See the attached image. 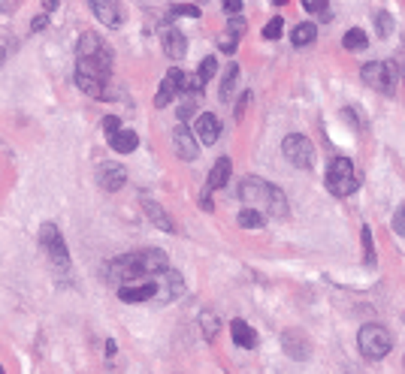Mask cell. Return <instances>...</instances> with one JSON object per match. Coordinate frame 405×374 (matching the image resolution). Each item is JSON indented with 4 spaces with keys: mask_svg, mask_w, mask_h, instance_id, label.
Instances as JSON below:
<instances>
[{
    "mask_svg": "<svg viewBox=\"0 0 405 374\" xmlns=\"http://www.w3.org/2000/svg\"><path fill=\"white\" fill-rule=\"evenodd\" d=\"M230 157H218L215 160V166H212V173H209V181H206V190H221V187H227V181H230Z\"/></svg>",
    "mask_w": 405,
    "mask_h": 374,
    "instance_id": "17",
    "label": "cell"
},
{
    "mask_svg": "<svg viewBox=\"0 0 405 374\" xmlns=\"http://www.w3.org/2000/svg\"><path fill=\"white\" fill-rule=\"evenodd\" d=\"M46 25H49V15H37L34 22H30V30H46Z\"/></svg>",
    "mask_w": 405,
    "mask_h": 374,
    "instance_id": "39",
    "label": "cell"
},
{
    "mask_svg": "<svg viewBox=\"0 0 405 374\" xmlns=\"http://www.w3.org/2000/svg\"><path fill=\"white\" fill-rule=\"evenodd\" d=\"M127 181V173L121 163H100L97 166V185L106 190V194H115V190L124 187Z\"/></svg>",
    "mask_w": 405,
    "mask_h": 374,
    "instance_id": "11",
    "label": "cell"
},
{
    "mask_svg": "<svg viewBox=\"0 0 405 374\" xmlns=\"http://www.w3.org/2000/svg\"><path fill=\"white\" fill-rule=\"evenodd\" d=\"M342 46L348 48V52H363V48L369 46V36H366V30L363 27H351L345 36H342Z\"/></svg>",
    "mask_w": 405,
    "mask_h": 374,
    "instance_id": "22",
    "label": "cell"
},
{
    "mask_svg": "<svg viewBox=\"0 0 405 374\" xmlns=\"http://www.w3.org/2000/svg\"><path fill=\"white\" fill-rule=\"evenodd\" d=\"M363 73V82H366L369 88L381 91V94H397V82H399V73L393 64H384V60H372V64H366L360 69Z\"/></svg>",
    "mask_w": 405,
    "mask_h": 374,
    "instance_id": "5",
    "label": "cell"
},
{
    "mask_svg": "<svg viewBox=\"0 0 405 374\" xmlns=\"http://www.w3.org/2000/svg\"><path fill=\"white\" fill-rule=\"evenodd\" d=\"M202 88H206V82H202L200 76H188V73H185V85H181V91H185V94H200Z\"/></svg>",
    "mask_w": 405,
    "mask_h": 374,
    "instance_id": "29",
    "label": "cell"
},
{
    "mask_svg": "<svg viewBox=\"0 0 405 374\" xmlns=\"http://www.w3.org/2000/svg\"><path fill=\"white\" fill-rule=\"evenodd\" d=\"M143 208H146V215H148V220L155 227H160V229H167V232H173L176 227H173V220L167 218V211L158 206V202H151V199H143Z\"/></svg>",
    "mask_w": 405,
    "mask_h": 374,
    "instance_id": "21",
    "label": "cell"
},
{
    "mask_svg": "<svg viewBox=\"0 0 405 374\" xmlns=\"http://www.w3.org/2000/svg\"><path fill=\"white\" fill-rule=\"evenodd\" d=\"M39 245H43L49 260H52L58 269H70V254H67L64 236H60V229L55 224H43V229H39Z\"/></svg>",
    "mask_w": 405,
    "mask_h": 374,
    "instance_id": "7",
    "label": "cell"
},
{
    "mask_svg": "<svg viewBox=\"0 0 405 374\" xmlns=\"http://www.w3.org/2000/svg\"><path fill=\"white\" fill-rule=\"evenodd\" d=\"M173 145H176V154H179L181 160H194V157L200 154V148H197V136L191 133V130H188L185 124H179V127L173 130Z\"/></svg>",
    "mask_w": 405,
    "mask_h": 374,
    "instance_id": "14",
    "label": "cell"
},
{
    "mask_svg": "<svg viewBox=\"0 0 405 374\" xmlns=\"http://www.w3.org/2000/svg\"><path fill=\"white\" fill-rule=\"evenodd\" d=\"M215 73H218V60L212 58V55H209V58H202V60H200V69H197V76L202 79V82H209V79L215 76Z\"/></svg>",
    "mask_w": 405,
    "mask_h": 374,
    "instance_id": "25",
    "label": "cell"
},
{
    "mask_svg": "<svg viewBox=\"0 0 405 374\" xmlns=\"http://www.w3.org/2000/svg\"><path fill=\"white\" fill-rule=\"evenodd\" d=\"M109 145H112L118 154H130V151H136L139 136L134 133V130H124V127H121L115 136H109Z\"/></svg>",
    "mask_w": 405,
    "mask_h": 374,
    "instance_id": "19",
    "label": "cell"
},
{
    "mask_svg": "<svg viewBox=\"0 0 405 374\" xmlns=\"http://www.w3.org/2000/svg\"><path fill=\"white\" fill-rule=\"evenodd\" d=\"M357 347L363 353V359H384L393 347V338H390L387 326H381V323H366L357 335Z\"/></svg>",
    "mask_w": 405,
    "mask_h": 374,
    "instance_id": "4",
    "label": "cell"
},
{
    "mask_svg": "<svg viewBox=\"0 0 405 374\" xmlns=\"http://www.w3.org/2000/svg\"><path fill=\"white\" fill-rule=\"evenodd\" d=\"M302 9H309V13H323V9H327V0H302Z\"/></svg>",
    "mask_w": 405,
    "mask_h": 374,
    "instance_id": "35",
    "label": "cell"
},
{
    "mask_svg": "<svg viewBox=\"0 0 405 374\" xmlns=\"http://www.w3.org/2000/svg\"><path fill=\"white\" fill-rule=\"evenodd\" d=\"M221 6H224V13H227V15L242 13V0H221Z\"/></svg>",
    "mask_w": 405,
    "mask_h": 374,
    "instance_id": "36",
    "label": "cell"
},
{
    "mask_svg": "<svg viewBox=\"0 0 405 374\" xmlns=\"http://www.w3.org/2000/svg\"><path fill=\"white\" fill-rule=\"evenodd\" d=\"M181 290H185V281H181V275L176 269H164V272H158V299L160 302H169V299H176L181 296Z\"/></svg>",
    "mask_w": 405,
    "mask_h": 374,
    "instance_id": "12",
    "label": "cell"
},
{
    "mask_svg": "<svg viewBox=\"0 0 405 374\" xmlns=\"http://www.w3.org/2000/svg\"><path fill=\"white\" fill-rule=\"evenodd\" d=\"M315 36H318V25H315V22H302V25L293 27L290 43L297 46V48H302V46H311V43H315Z\"/></svg>",
    "mask_w": 405,
    "mask_h": 374,
    "instance_id": "20",
    "label": "cell"
},
{
    "mask_svg": "<svg viewBox=\"0 0 405 374\" xmlns=\"http://www.w3.org/2000/svg\"><path fill=\"white\" fill-rule=\"evenodd\" d=\"M363 257H366V266H372L375 262V245H372V229L369 227H363Z\"/></svg>",
    "mask_w": 405,
    "mask_h": 374,
    "instance_id": "26",
    "label": "cell"
},
{
    "mask_svg": "<svg viewBox=\"0 0 405 374\" xmlns=\"http://www.w3.org/2000/svg\"><path fill=\"white\" fill-rule=\"evenodd\" d=\"M281 151H285L290 166H297V169H311V166H315V148H311V142L306 136H300V133L285 136Z\"/></svg>",
    "mask_w": 405,
    "mask_h": 374,
    "instance_id": "6",
    "label": "cell"
},
{
    "mask_svg": "<svg viewBox=\"0 0 405 374\" xmlns=\"http://www.w3.org/2000/svg\"><path fill=\"white\" fill-rule=\"evenodd\" d=\"M160 39H164V52L173 58V60H179V58L188 55V39H185V34H181V30H176V27H164Z\"/></svg>",
    "mask_w": 405,
    "mask_h": 374,
    "instance_id": "16",
    "label": "cell"
},
{
    "mask_svg": "<svg viewBox=\"0 0 405 374\" xmlns=\"http://www.w3.org/2000/svg\"><path fill=\"white\" fill-rule=\"evenodd\" d=\"M194 136H197V142H202V145H215V139L221 136V121H218V115L202 112V115L194 121Z\"/></svg>",
    "mask_w": 405,
    "mask_h": 374,
    "instance_id": "13",
    "label": "cell"
},
{
    "mask_svg": "<svg viewBox=\"0 0 405 374\" xmlns=\"http://www.w3.org/2000/svg\"><path fill=\"white\" fill-rule=\"evenodd\" d=\"M118 130H121V118H115V115L103 118V133H106V136H115Z\"/></svg>",
    "mask_w": 405,
    "mask_h": 374,
    "instance_id": "33",
    "label": "cell"
},
{
    "mask_svg": "<svg viewBox=\"0 0 405 374\" xmlns=\"http://www.w3.org/2000/svg\"><path fill=\"white\" fill-rule=\"evenodd\" d=\"M227 25H230V36H233V39H239L242 34H245V22H242L239 15H236V18H230Z\"/></svg>",
    "mask_w": 405,
    "mask_h": 374,
    "instance_id": "34",
    "label": "cell"
},
{
    "mask_svg": "<svg viewBox=\"0 0 405 374\" xmlns=\"http://www.w3.org/2000/svg\"><path fill=\"white\" fill-rule=\"evenodd\" d=\"M194 109H197V100H194V97H188L185 103L179 106V121H188L191 115H194Z\"/></svg>",
    "mask_w": 405,
    "mask_h": 374,
    "instance_id": "32",
    "label": "cell"
},
{
    "mask_svg": "<svg viewBox=\"0 0 405 374\" xmlns=\"http://www.w3.org/2000/svg\"><path fill=\"white\" fill-rule=\"evenodd\" d=\"M230 332H233V341H236L239 347H257V332L248 326L245 320H233L230 323Z\"/></svg>",
    "mask_w": 405,
    "mask_h": 374,
    "instance_id": "18",
    "label": "cell"
},
{
    "mask_svg": "<svg viewBox=\"0 0 405 374\" xmlns=\"http://www.w3.org/2000/svg\"><path fill=\"white\" fill-rule=\"evenodd\" d=\"M360 173L354 169V163L348 157H336L330 163L327 169V187H330V194H336V196H351V194H357V187H360Z\"/></svg>",
    "mask_w": 405,
    "mask_h": 374,
    "instance_id": "3",
    "label": "cell"
},
{
    "mask_svg": "<svg viewBox=\"0 0 405 374\" xmlns=\"http://www.w3.org/2000/svg\"><path fill=\"white\" fill-rule=\"evenodd\" d=\"M43 6H46V13H55V9L60 6V0H43Z\"/></svg>",
    "mask_w": 405,
    "mask_h": 374,
    "instance_id": "40",
    "label": "cell"
},
{
    "mask_svg": "<svg viewBox=\"0 0 405 374\" xmlns=\"http://www.w3.org/2000/svg\"><path fill=\"white\" fill-rule=\"evenodd\" d=\"M239 199L251 208H260L263 215H269V218H288L285 194H281L276 185H269V181H263L257 175H245L239 181Z\"/></svg>",
    "mask_w": 405,
    "mask_h": 374,
    "instance_id": "2",
    "label": "cell"
},
{
    "mask_svg": "<svg viewBox=\"0 0 405 374\" xmlns=\"http://www.w3.org/2000/svg\"><path fill=\"white\" fill-rule=\"evenodd\" d=\"M236 82H239V67L230 64L227 73H224V79H221V100H224V103L233 97V88H236Z\"/></svg>",
    "mask_w": 405,
    "mask_h": 374,
    "instance_id": "24",
    "label": "cell"
},
{
    "mask_svg": "<svg viewBox=\"0 0 405 374\" xmlns=\"http://www.w3.org/2000/svg\"><path fill=\"white\" fill-rule=\"evenodd\" d=\"M169 266L167 254L158 248H148V251H134V254H124V257H115L106 262V281H112L115 287L121 284H130V281H143V278H155L158 272H164Z\"/></svg>",
    "mask_w": 405,
    "mask_h": 374,
    "instance_id": "1",
    "label": "cell"
},
{
    "mask_svg": "<svg viewBox=\"0 0 405 374\" xmlns=\"http://www.w3.org/2000/svg\"><path fill=\"white\" fill-rule=\"evenodd\" d=\"M393 232H397V236H405V202L397 208V215H393Z\"/></svg>",
    "mask_w": 405,
    "mask_h": 374,
    "instance_id": "31",
    "label": "cell"
},
{
    "mask_svg": "<svg viewBox=\"0 0 405 374\" xmlns=\"http://www.w3.org/2000/svg\"><path fill=\"white\" fill-rule=\"evenodd\" d=\"M281 34H285V18H272V22H266V27H263V39H278Z\"/></svg>",
    "mask_w": 405,
    "mask_h": 374,
    "instance_id": "27",
    "label": "cell"
},
{
    "mask_svg": "<svg viewBox=\"0 0 405 374\" xmlns=\"http://www.w3.org/2000/svg\"><path fill=\"white\" fill-rule=\"evenodd\" d=\"M0 374H4V368H0Z\"/></svg>",
    "mask_w": 405,
    "mask_h": 374,
    "instance_id": "43",
    "label": "cell"
},
{
    "mask_svg": "<svg viewBox=\"0 0 405 374\" xmlns=\"http://www.w3.org/2000/svg\"><path fill=\"white\" fill-rule=\"evenodd\" d=\"M181 85H185V73H181V69H169V73L164 76V82H160V88H158V94H155V106L158 109L169 106L181 94Z\"/></svg>",
    "mask_w": 405,
    "mask_h": 374,
    "instance_id": "10",
    "label": "cell"
},
{
    "mask_svg": "<svg viewBox=\"0 0 405 374\" xmlns=\"http://www.w3.org/2000/svg\"><path fill=\"white\" fill-rule=\"evenodd\" d=\"M173 15H185V18H200V6H194V4H179V6H173Z\"/></svg>",
    "mask_w": 405,
    "mask_h": 374,
    "instance_id": "30",
    "label": "cell"
},
{
    "mask_svg": "<svg viewBox=\"0 0 405 374\" xmlns=\"http://www.w3.org/2000/svg\"><path fill=\"white\" fill-rule=\"evenodd\" d=\"M0 64H4V48H0Z\"/></svg>",
    "mask_w": 405,
    "mask_h": 374,
    "instance_id": "42",
    "label": "cell"
},
{
    "mask_svg": "<svg viewBox=\"0 0 405 374\" xmlns=\"http://www.w3.org/2000/svg\"><path fill=\"white\" fill-rule=\"evenodd\" d=\"M76 58L82 60H94V64H103V67H112V52H109V46L100 39L97 34H82L76 43Z\"/></svg>",
    "mask_w": 405,
    "mask_h": 374,
    "instance_id": "8",
    "label": "cell"
},
{
    "mask_svg": "<svg viewBox=\"0 0 405 374\" xmlns=\"http://www.w3.org/2000/svg\"><path fill=\"white\" fill-rule=\"evenodd\" d=\"M91 9H94L97 22L106 27H121V6L115 0H91Z\"/></svg>",
    "mask_w": 405,
    "mask_h": 374,
    "instance_id": "15",
    "label": "cell"
},
{
    "mask_svg": "<svg viewBox=\"0 0 405 374\" xmlns=\"http://www.w3.org/2000/svg\"><path fill=\"white\" fill-rule=\"evenodd\" d=\"M263 224H266V218H263L260 208L245 206V208L239 211V227H242V229H260Z\"/></svg>",
    "mask_w": 405,
    "mask_h": 374,
    "instance_id": "23",
    "label": "cell"
},
{
    "mask_svg": "<svg viewBox=\"0 0 405 374\" xmlns=\"http://www.w3.org/2000/svg\"><path fill=\"white\" fill-rule=\"evenodd\" d=\"M118 299H121V302L158 299V275H155V278H143V281H130V284H121V287H118Z\"/></svg>",
    "mask_w": 405,
    "mask_h": 374,
    "instance_id": "9",
    "label": "cell"
},
{
    "mask_svg": "<svg viewBox=\"0 0 405 374\" xmlns=\"http://www.w3.org/2000/svg\"><path fill=\"white\" fill-rule=\"evenodd\" d=\"M276 4H278V6H285V4H290V0H276Z\"/></svg>",
    "mask_w": 405,
    "mask_h": 374,
    "instance_id": "41",
    "label": "cell"
},
{
    "mask_svg": "<svg viewBox=\"0 0 405 374\" xmlns=\"http://www.w3.org/2000/svg\"><path fill=\"white\" fill-rule=\"evenodd\" d=\"M375 27H378V36H390V34H393V18H390V13H375Z\"/></svg>",
    "mask_w": 405,
    "mask_h": 374,
    "instance_id": "28",
    "label": "cell"
},
{
    "mask_svg": "<svg viewBox=\"0 0 405 374\" xmlns=\"http://www.w3.org/2000/svg\"><path fill=\"white\" fill-rule=\"evenodd\" d=\"M221 52H227V55H233V52H236V39H233V36L221 39Z\"/></svg>",
    "mask_w": 405,
    "mask_h": 374,
    "instance_id": "38",
    "label": "cell"
},
{
    "mask_svg": "<svg viewBox=\"0 0 405 374\" xmlns=\"http://www.w3.org/2000/svg\"><path fill=\"white\" fill-rule=\"evenodd\" d=\"M251 103V91H245V94H242V100H239V106H236V118H242L245 115V106Z\"/></svg>",
    "mask_w": 405,
    "mask_h": 374,
    "instance_id": "37",
    "label": "cell"
}]
</instances>
